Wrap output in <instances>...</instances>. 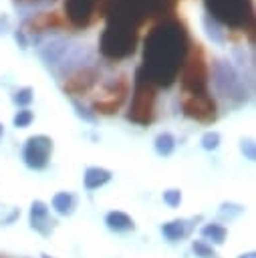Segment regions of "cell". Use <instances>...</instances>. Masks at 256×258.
Wrapping results in <instances>:
<instances>
[{
    "mask_svg": "<svg viewBox=\"0 0 256 258\" xmlns=\"http://www.w3.org/2000/svg\"><path fill=\"white\" fill-rule=\"evenodd\" d=\"M187 32L175 18L157 22L145 36L143 42V64L141 77L151 85L167 87L175 81L177 73L187 54Z\"/></svg>",
    "mask_w": 256,
    "mask_h": 258,
    "instance_id": "1",
    "label": "cell"
},
{
    "mask_svg": "<svg viewBox=\"0 0 256 258\" xmlns=\"http://www.w3.org/2000/svg\"><path fill=\"white\" fill-rule=\"evenodd\" d=\"M157 0H109L107 26L101 34L99 48L111 60L133 54L137 44V30L153 14Z\"/></svg>",
    "mask_w": 256,
    "mask_h": 258,
    "instance_id": "2",
    "label": "cell"
},
{
    "mask_svg": "<svg viewBox=\"0 0 256 258\" xmlns=\"http://www.w3.org/2000/svg\"><path fill=\"white\" fill-rule=\"evenodd\" d=\"M212 83L214 89L232 105H240L246 101V83L244 77L236 71L232 60L218 58L212 64Z\"/></svg>",
    "mask_w": 256,
    "mask_h": 258,
    "instance_id": "3",
    "label": "cell"
},
{
    "mask_svg": "<svg viewBox=\"0 0 256 258\" xmlns=\"http://www.w3.org/2000/svg\"><path fill=\"white\" fill-rule=\"evenodd\" d=\"M206 14L222 26L244 30L252 22V0H204Z\"/></svg>",
    "mask_w": 256,
    "mask_h": 258,
    "instance_id": "4",
    "label": "cell"
},
{
    "mask_svg": "<svg viewBox=\"0 0 256 258\" xmlns=\"http://www.w3.org/2000/svg\"><path fill=\"white\" fill-rule=\"evenodd\" d=\"M181 89L194 97V95H208V67H206V58L204 52L200 48V44H194L189 48V52L185 54V60L181 64Z\"/></svg>",
    "mask_w": 256,
    "mask_h": 258,
    "instance_id": "5",
    "label": "cell"
},
{
    "mask_svg": "<svg viewBox=\"0 0 256 258\" xmlns=\"http://www.w3.org/2000/svg\"><path fill=\"white\" fill-rule=\"evenodd\" d=\"M153 101H155V89L153 85L141 77V73L137 71L135 75V91H133V99H131V107L127 113V119L139 125H147L153 119Z\"/></svg>",
    "mask_w": 256,
    "mask_h": 258,
    "instance_id": "6",
    "label": "cell"
},
{
    "mask_svg": "<svg viewBox=\"0 0 256 258\" xmlns=\"http://www.w3.org/2000/svg\"><path fill=\"white\" fill-rule=\"evenodd\" d=\"M107 2L109 0H67L65 12L75 28H85L107 8Z\"/></svg>",
    "mask_w": 256,
    "mask_h": 258,
    "instance_id": "7",
    "label": "cell"
},
{
    "mask_svg": "<svg viewBox=\"0 0 256 258\" xmlns=\"http://www.w3.org/2000/svg\"><path fill=\"white\" fill-rule=\"evenodd\" d=\"M52 139L48 135H32L26 139L22 149V159L30 169H44L50 161Z\"/></svg>",
    "mask_w": 256,
    "mask_h": 258,
    "instance_id": "8",
    "label": "cell"
},
{
    "mask_svg": "<svg viewBox=\"0 0 256 258\" xmlns=\"http://www.w3.org/2000/svg\"><path fill=\"white\" fill-rule=\"evenodd\" d=\"M183 113L196 121H202V123H212L218 113H216V103L210 95H194V97H185L183 103Z\"/></svg>",
    "mask_w": 256,
    "mask_h": 258,
    "instance_id": "9",
    "label": "cell"
},
{
    "mask_svg": "<svg viewBox=\"0 0 256 258\" xmlns=\"http://www.w3.org/2000/svg\"><path fill=\"white\" fill-rule=\"evenodd\" d=\"M97 79H99V71L95 67L85 64V67H81V69H77V71L67 75L65 93H69V97H73L77 93H85L95 85Z\"/></svg>",
    "mask_w": 256,
    "mask_h": 258,
    "instance_id": "10",
    "label": "cell"
},
{
    "mask_svg": "<svg viewBox=\"0 0 256 258\" xmlns=\"http://www.w3.org/2000/svg\"><path fill=\"white\" fill-rule=\"evenodd\" d=\"M30 226L36 232H40L42 236H48L52 232L54 220L48 214V206L44 202H40V200L32 202V206H30Z\"/></svg>",
    "mask_w": 256,
    "mask_h": 258,
    "instance_id": "11",
    "label": "cell"
},
{
    "mask_svg": "<svg viewBox=\"0 0 256 258\" xmlns=\"http://www.w3.org/2000/svg\"><path fill=\"white\" fill-rule=\"evenodd\" d=\"M111 177H113V173H111L109 169L93 165V167H87V169H85L83 181H85V187H87V189H97V187L105 185L107 181H111Z\"/></svg>",
    "mask_w": 256,
    "mask_h": 258,
    "instance_id": "12",
    "label": "cell"
},
{
    "mask_svg": "<svg viewBox=\"0 0 256 258\" xmlns=\"http://www.w3.org/2000/svg\"><path fill=\"white\" fill-rule=\"evenodd\" d=\"M105 224L109 226V230H115V232H127V230H133V220L125 214V212H109L107 218H105Z\"/></svg>",
    "mask_w": 256,
    "mask_h": 258,
    "instance_id": "13",
    "label": "cell"
},
{
    "mask_svg": "<svg viewBox=\"0 0 256 258\" xmlns=\"http://www.w3.org/2000/svg\"><path fill=\"white\" fill-rule=\"evenodd\" d=\"M202 26H204V30H206V34H208V38H210L212 42L224 44V40H226V30H224V26H222L220 22H216L212 16L204 14V16H202Z\"/></svg>",
    "mask_w": 256,
    "mask_h": 258,
    "instance_id": "14",
    "label": "cell"
},
{
    "mask_svg": "<svg viewBox=\"0 0 256 258\" xmlns=\"http://www.w3.org/2000/svg\"><path fill=\"white\" fill-rule=\"evenodd\" d=\"M75 206H77V198H75L71 191H58V194L52 196V208H54L58 214H62V216L73 214Z\"/></svg>",
    "mask_w": 256,
    "mask_h": 258,
    "instance_id": "15",
    "label": "cell"
},
{
    "mask_svg": "<svg viewBox=\"0 0 256 258\" xmlns=\"http://www.w3.org/2000/svg\"><path fill=\"white\" fill-rule=\"evenodd\" d=\"M187 230H189V224L185 220H173V222H167L161 226V232L167 240H179L187 234Z\"/></svg>",
    "mask_w": 256,
    "mask_h": 258,
    "instance_id": "16",
    "label": "cell"
},
{
    "mask_svg": "<svg viewBox=\"0 0 256 258\" xmlns=\"http://www.w3.org/2000/svg\"><path fill=\"white\" fill-rule=\"evenodd\" d=\"M153 147H155L157 155H161V157H167V155H171V153H173V149H175V137H173L171 133L163 131V133H159V135L155 137V141H153Z\"/></svg>",
    "mask_w": 256,
    "mask_h": 258,
    "instance_id": "17",
    "label": "cell"
},
{
    "mask_svg": "<svg viewBox=\"0 0 256 258\" xmlns=\"http://www.w3.org/2000/svg\"><path fill=\"white\" fill-rule=\"evenodd\" d=\"M226 234H228L226 228L220 226V224H206L202 228V236L208 238V240H212V242H216V244H222L226 240Z\"/></svg>",
    "mask_w": 256,
    "mask_h": 258,
    "instance_id": "18",
    "label": "cell"
},
{
    "mask_svg": "<svg viewBox=\"0 0 256 258\" xmlns=\"http://www.w3.org/2000/svg\"><path fill=\"white\" fill-rule=\"evenodd\" d=\"M12 101H14V105H18V107L26 109V107L34 101V89H32V87H22V89L14 91Z\"/></svg>",
    "mask_w": 256,
    "mask_h": 258,
    "instance_id": "19",
    "label": "cell"
},
{
    "mask_svg": "<svg viewBox=\"0 0 256 258\" xmlns=\"http://www.w3.org/2000/svg\"><path fill=\"white\" fill-rule=\"evenodd\" d=\"M71 103H73V107H75V111H77V115H79L81 119H85V121H89V123H95V121H97V115H95L87 105H83L79 99L71 97Z\"/></svg>",
    "mask_w": 256,
    "mask_h": 258,
    "instance_id": "20",
    "label": "cell"
},
{
    "mask_svg": "<svg viewBox=\"0 0 256 258\" xmlns=\"http://www.w3.org/2000/svg\"><path fill=\"white\" fill-rule=\"evenodd\" d=\"M218 145H220V133L218 131H206L202 135V147L206 151H214V149H218Z\"/></svg>",
    "mask_w": 256,
    "mask_h": 258,
    "instance_id": "21",
    "label": "cell"
},
{
    "mask_svg": "<svg viewBox=\"0 0 256 258\" xmlns=\"http://www.w3.org/2000/svg\"><path fill=\"white\" fill-rule=\"evenodd\" d=\"M32 121H34V113H32L30 109H20V111H16V115H14V119H12V123H14L16 127H28Z\"/></svg>",
    "mask_w": 256,
    "mask_h": 258,
    "instance_id": "22",
    "label": "cell"
},
{
    "mask_svg": "<svg viewBox=\"0 0 256 258\" xmlns=\"http://www.w3.org/2000/svg\"><path fill=\"white\" fill-rule=\"evenodd\" d=\"M191 248H194L196 256H200V258H216V252L212 250V246H208V244H204V242H200V240L194 242Z\"/></svg>",
    "mask_w": 256,
    "mask_h": 258,
    "instance_id": "23",
    "label": "cell"
},
{
    "mask_svg": "<svg viewBox=\"0 0 256 258\" xmlns=\"http://www.w3.org/2000/svg\"><path fill=\"white\" fill-rule=\"evenodd\" d=\"M163 202H165L169 208L179 206V202H181V191H179V189H167V191H163Z\"/></svg>",
    "mask_w": 256,
    "mask_h": 258,
    "instance_id": "24",
    "label": "cell"
},
{
    "mask_svg": "<svg viewBox=\"0 0 256 258\" xmlns=\"http://www.w3.org/2000/svg\"><path fill=\"white\" fill-rule=\"evenodd\" d=\"M240 151L244 153V157L246 159H254V141L252 139H242V143H240Z\"/></svg>",
    "mask_w": 256,
    "mask_h": 258,
    "instance_id": "25",
    "label": "cell"
},
{
    "mask_svg": "<svg viewBox=\"0 0 256 258\" xmlns=\"http://www.w3.org/2000/svg\"><path fill=\"white\" fill-rule=\"evenodd\" d=\"M240 258H254V254H252V252H248V254H242Z\"/></svg>",
    "mask_w": 256,
    "mask_h": 258,
    "instance_id": "26",
    "label": "cell"
},
{
    "mask_svg": "<svg viewBox=\"0 0 256 258\" xmlns=\"http://www.w3.org/2000/svg\"><path fill=\"white\" fill-rule=\"evenodd\" d=\"M2 135H4V125L0 123V137H2Z\"/></svg>",
    "mask_w": 256,
    "mask_h": 258,
    "instance_id": "27",
    "label": "cell"
}]
</instances>
